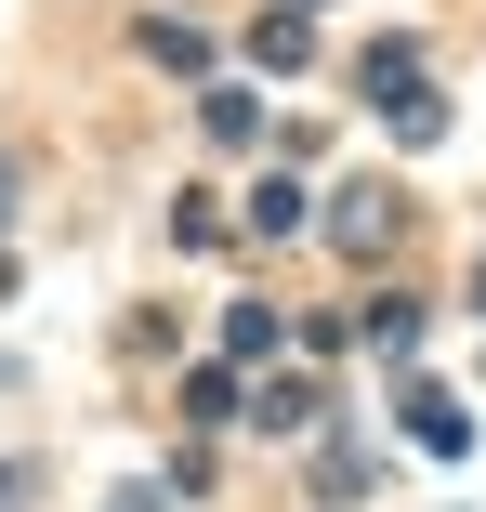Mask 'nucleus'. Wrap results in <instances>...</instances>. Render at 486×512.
Segmentation results:
<instances>
[{"label":"nucleus","mask_w":486,"mask_h":512,"mask_svg":"<svg viewBox=\"0 0 486 512\" xmlns=\"http://www.w3.org/2000/svg\"><path fill=\"white\" fill-rule=\"evenodd\" d=\"M250 66H276V79L316 66V27H303V14H263V27H250Z\"/></svg>","instance_id":"nucleus-3"},{"label":"nucleus","mask_w":486,"mask_h":512,"mask_svg":"<svg viewBox=\"0 0 486 512\" xmlns=\"http://www.w3.org/2000/svg\"><path fill=\"white\" fill-rule=\"evenodd\" d=\"M329 237L342 250H381V237H395V197H381V184H342L329 197Z\"/></svg>","instance_id":"nucleus-1"},{"label":"nucleus","mask_w":486,"mask_h":512,"mask_svg":"<svg viewBox=\"0 0 486 512\" xmlns=\"http://www.w3.org/2000/svg\"><path fill=\"white\" fill-rule=\"evenodd\" d=\"M145 66H171V79H198V66H211V40H198V27H171V14H158V27H145Z\"/></svg>","instance_id":"nucleus-4"},{"label":"nucleus","mask_w":486,"mask_h":512,"mask_svg":"<svg viewBox=\"0 0 486 512\" xmlns=\"http://www.w3.org/2000/svg\"><path fill=\"white\" fill-rule=\"evenodd\" d=\"M408 434H421L434 460H460V447H473V421H460V394H434V381L408 394Z\"/></svg>","instance_id":"nucleus-2"}]
</instances>
